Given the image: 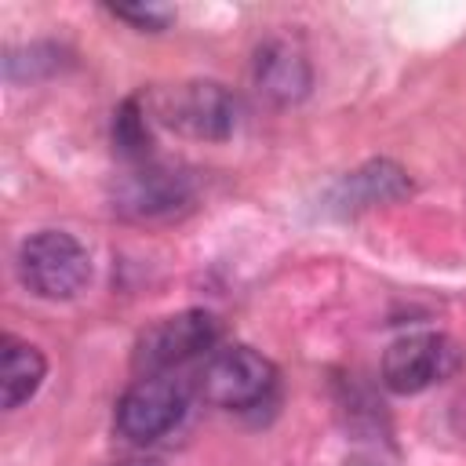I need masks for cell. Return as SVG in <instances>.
Returning <instances> with one entry per match:
<instances>
[{
	"mask_svg": "<svg viewBox=\"0 0 466 466\" xmlns=\"http://www.w3.org/2000/svg\"><path fill=\"white\" fill-rule=\"evenodd\" d=\"M18 277L29 295L66 302L87 288L91 255L66 229H36L18 244Z\"/></svg>",
	"mask_w": 466,
	"mask_h": 466,
	"instance_id": "cell-1",
	"label": "cell"
},
{
	"mask_svg": "<svg viewBox=\"0 0 466 466\" xmlns=\"http://www.w3.org/2000/svg\"><path fill=\"white\" fill-rule=\"evenodd\" d=\"M109 15L127 22L138 33H164L175 22V7L167 4H113Z\"/></svg>",
	"mask_w": 466,
	"mask_h": 466,
	"instance_id": "cell-12",
	"label": "cell"
},
{
	"mask_svg": "<svg viewBox=\"0 0 466 466\" xmlns=\"http://www.w3.org/2000/svg\"><path fill=\"white\" fill-rule=\"evenodd\" d=\"M193 200V178L171 164H131L113 182V211L124 218H164Z\"/></svg>",
	"mask_w": 466,
	"mask_h": 466,
	"instance_id": "cell-7",
	"label": "cell"
},
{
	"mask_svg": "<svg viewBox=\"0 0 466 466\" xmlns=\"http://www.w3.org/2000/svg\"><path fill=\"white\" fill-rule=\"evenodd\" d=\"M47 375V360L33 342H22L15 335H4L0 342V404L15 411L25 404Z\"/></svg>",
	"mask_w": 466,
	"mask_h": 466,
	"instance_id": "cell-10",
	"label": "cell"
},
{
	"mask_svg": "<svg viewBox=\"0 0 466 466\" xmlns=\"http://www.w3.org/2000/svg\"><path fill=\"white\" fill-rule=\"evenodd\" d=\"M157 116L200 142H226L240 127V98L218 80H189L157 98Z\"/></svg>",
	"mask_w": 466,
	"mask_h": 466,
	"instance_id": "cell-3",
	"label": "cell"
},
{
	"mask_svg": "<svg viewBox=\"0 0 466 466\" xmlns=\"http://www.w3.org/2000/svg\"><path fill=\"white\" fill-rule=\"evenodd\" d=\"M113 466H164L160 459H124V462H113Z\"/></svg>",
	"mask_w": 466,
	"mask_h": 466,
	"instance_id": "cell-13",
	"label": "cell"
},
{
	"mask_svg": "<svg viewBox=\"0 0 466 466\" xmlns=\"http://www.w3.org/2000/svg\"><path fill=\"white\" fill-rule=\"evenodd\" d=\"M189 408V390L175 375H142L135 379L113 411V426L127 444H153L167 437Z\"/></svg>",
	"mask_w": 466,
	"mask_h": 466,
	"instance_id": "cell-4",
	"label": "cell"
},
{
	"mask_svg": "<svg viewBox=\"0 0 466 466\" xmlns=\"http://www.w3.org/2000/svg\"><path fill=\"white\" fill-rule=\"evenodd\" d=\"M466 364L462 342L444 331H411L386 346L382 353V386L390 393L411 397L430 386L448 382Z\"/></svg>",
	"mask_w": 466,
	"mask_h": 466,
	"instance_id": "cell-2",
	"label": "cell"
},
{
	"mask_svg": "<svg viewBox=\"0 0 466 466\" xmlns=\"http://www.w3.org/2000/svg\"><path fill=\"white\" fill-rule=\"evenodd\" d=\"M113 153L124 160V164H146L153 160V131H149V113L142 106L138 95L124 98L113 113Z\"/></svg>",
	"mask_w": 466,
	"mask_h": 466,
	"instance_id": "cell-11",
	"label": "cell"
},
{
	"mask_svg": "<svg viewBox=\"0 0 466 466\" xmlns=\"http://www.w3.org/2000/svg\"><path fill=\"white\" fill-rule=\"evenodd\" d=\"M411 193V178L408 171L397 164V160H386V157H375V160H364L360 167L346 171L324 197V211L339 215V218H350V215H360V211H371L379 204H393V200H404Z\"/></svg>",
	"mask_w": 466,
	"mask_h": 466,
	"instance_id": "cell-8",
	"label": "cell"
},
{
	"mask_svg": "<svg viewBox=\"0 0 466 466\" xmlns=\"http://www.w3.org/2000/svg\"><path fill=\"white\" fill-rule=\"evenodd\" d=\"M277 386V368L251 346L215 350L200 371V393L208 404L226 411H248L262 404Z\"/></svg>",
	"mask_w": 466,
	"mask_h": 466,
	"instance_id": "cell-6",
	"label": "cell"
},
{
	"mask_svg": "<svg viewBox=\"0 0 466 466\" xmlns=\"http://www.w3.org/2000/svg\"><path fill=\"white\" fill-rule=\"evenodd\" d=\"M251 80L255 91L273 102V106H295L309 95L313 87V69L309 58L288 44V40H266L255 47V62H251Z\"/></svg>",
	"mask_w": 466,
	"mask_h": 466,
	"instance_id": "cell-9",
	"label": "cell"
},
{
	"mask_svg": "<svg viewBox=\"0 0 466 466\" xmlns=\"http://www.w3.org/2000/svg\"><path fill=\"white\" fill-rule=\"evenodd\" d=\"M218 342V317L208 309H182L153 320L135 342V368L142 375H171L175 368L211 353Z\"/></svg>",
	"mask_w": 466,
	"mask_h": 466,
	"instance_id": "cell-5",
	"label": "cell"
}]
</instances>
